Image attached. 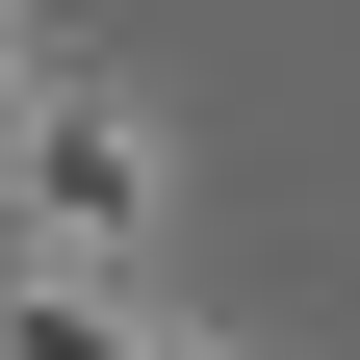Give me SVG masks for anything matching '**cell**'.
I'll return each mask as SVG.
<instances>
[{
    "label": "cell",
    "mask_w": 360,
    "mask_h": 360,
    "mask_svg": "<svg viewBox=\"0 0 360 360\" xmlns=\"http://www.w3.org/2000/svg\"><path fill=\"white\" fill-rule=\"evenodd\" d=\"M26 206H52V257H129V232H155V129H129V103H52V129H26Z\"/></svg>",
    "instance_id": "6da1fadb"
},
{
    "label": "cell",
    "mask_w": 360,
    "mask_h": 360,
    "mask_svg": "<svg viewBox=\"0 0 360 360\" xmlns=\"http://www.w3.org/2000/svg\"><path fill=\"white\" fill-rule=\"evenodd\" d=\"M0 360H180V335H129V309H77V283H26V309H0Z\"/></svg>",
    "instance_id": "7a4b0ae2"
}]
</instances>
